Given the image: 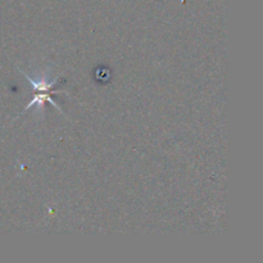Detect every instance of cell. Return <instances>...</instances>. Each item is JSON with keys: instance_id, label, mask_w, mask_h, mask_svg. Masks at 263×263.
Here are the masks:
<instances>
[{"instance_id": "6da1fadb", "label": "cell", "mask_w": 263, "mask_h": 263, "mask_svg": "<svg viewBox=\"0 0 263 263\" xmlns=\"http://www.w3.org/2000/svg\"><path fill=\"white\" fill-rule=\"evenodd\" d=\"M44 102H49V103H51V104H53L54 107L57 108V109L61 110V107H59V105L57 104V103L54 102L53 99H51L50 95H49V94H37V95H35V98H33V99L31 100V102L28 103L27 105H26L25 110L30 109V108L32 107V105H35V104H37L39 107H41V105H43V103H44Z\"/></svg>"}]
</instances>
